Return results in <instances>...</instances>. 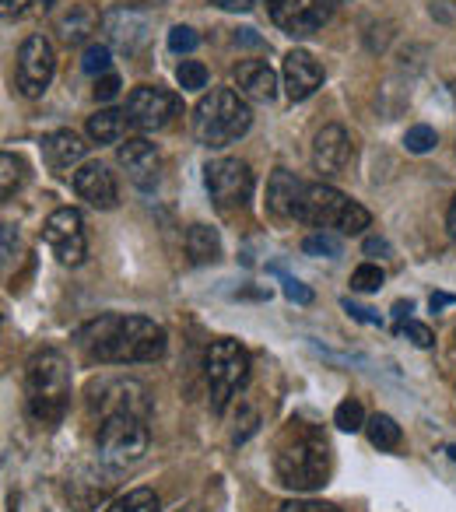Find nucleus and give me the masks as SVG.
<instances>
[{"mask_svg": "<svg viewBox=\"0 0 456 512\" xmlns=\"http://www.w3.org/2000/svg\"><path fill=\"white\" fill-rule=\"evenodd\" d=\"M207 193L218 207H243L253 197V172L239 158H214L204 169Z\"/></svg>", "mask_w": 456, "mask_h": 512, "instance_id": "8", "label": "nucleus"}, {"mask_svg": "<svg viewBox=\"0 0 456 512\" xmlns=\"http://www.w3.org/2000/svg\"><path fill=\"white\" fill-rule=\"evenodd\" d=\"M95 404L102 407V418H109V414H141V418H148V393H144L141 383H134V379H113V383H106L99 390V397H95Z\"/></svg>", "mask_w": 456, "mask_h": 512, "instance_id": "18", "label": "nucleus"}, {"mask_svg": "<svg viewBox=\"0 0 456 512\" xmlns=\"http://www.w3.org/2000/svg\"><path fill=\"white\" fill-rule=\"evenodd\" d=\"M151 446V432H148V418L141 414H109L99 425V439H95V449H99V460L113 470L134 467Z\"/></svg>", "mask_w": 456, "mask_h": 512, "instance_id": "6", "label": "nucleus"}, {"mask_svg": "<svg viewBox=\"0 0 456 512\" xmlns=\"http://www.w3.org/2000/svg\"><path fill=\"white\" fill-rule=\"evenodd\" d=\"M116 158H120V165L130 172V179H134L141 190H151V186L158 183L162 158H158L155 144H148L144 137H127V144H120V151H116Z\"/></svg>", "mask_w": 456, "mask_h": 512, "instance_id": "17", "label": "nucleus"}, {"mask_svg": "<svg viewBox=\"0 0 456 512\" xmlns=\"http://www.w3.org/2000/svg\"><path fill=\"white\" fill-rule=\"evenodd\" d=\"M250 32H253V29H243V36H236V43H246V46H257V43H260V39H257V36H250Z\"/></svg>", "mask_w": 456, "mask_h": 512, "instance_id": "46", "label": "nucleus"}, {"mask_svg": "<svg viewBox=\"0 0 456 512\" xmlns=\"http://www.w3.org/2000/svg\"><path fill=\"white\" fill-rule=\"evenodd\" d=\"M334 425L341 428V432H362L365 428V411L358 400H341L334 411Z\"/></svg>", "mask_w": 456, "mask_h": 512, "instance_id": "30", "label": "nucleus"}, {"mask_svg": "<svg viewBox=\"0 0 456 512\" xmlns=\"http://www.w3.org/2000/svg\"><path fill=\"white\" fill-rule=\"evenodd\" d=\"M302 253L337 260V256H341V239H337L334 232H313V235H306V239H302Z\"/></svg>", "mask_w": 456, "mask_h": 512, "instance_id": "27", "label": "nucleus"}, {"mask_svg": "<svg viewBox=\"0 0 456 512\" xmlns=\"http://www.w3.org/2000/svg\"><path fill=\"white\" fill-rule=\"evenodd\" d=\"M250 379V355L239 341H214L207 348V386H211V407L221 414L228 400L236 397Z\"/></svg>", "mask_w": 456, "mask_h": 512, "instance_id": "7", "label": "nucleus"}, {"mask_svg": "<svg viewBox=\"0 0 456 512\" xmlns=\"http://www.w3.org/2000/svg\"><path fill=\"white\" fill-rule=\"evenodd\" d=\"M120 78H116V74L113 71H109V74H102V78H95V99H99V102H113L116 99V95H120Z\"/></svg>", "mask_w": 456, "mask_h": 512, "instance_id": "36", "label": "nucleus"}, {"mask_svg": "<svg viewBox=\"0 0 456 512\" xmlns=\"http://www.w3.org/2000/svg\"><path fill=\"white\" fill-rule=\"evenodd\" d=\"M274 470H278L281 484L295 491H316L327 484L330 477V442L320 428L292 421L278 442L274 453Z\"/></svg>", "mask_w": 456, "mask_h": 512, "instance_id": "2", "label": "nucleus"}, {"mask_svg": "<svg viewBox=\"0 0 456 512\" xmlns=\"http://www.w3.org/2000/svg\"><path fill=\"white\" fill-rule=\"evenodd\" d=\"M151 29H155V18L141 8H127V4L109 8L106 15H102V32H106L109 43L123 53L144 50L148 39H151Z\"/></svg>", "mask_w": 456, "mask_h": 512, "instance_id": "13", "label": "nucleus"}, {"mask_svg": "<svg viewBox=\"0 0 456 512\" xmlns=\"http://www.w3.org/2000/svg\"><path fill=\"white\" fill-rule=\"evenodd\" d=\"M281 512H341V509H334V505H327V502H313V498H295V502H288V505H281Z\"/></svg>", "mask_w": 456, "mask_h": 512, "instance_id": "39", "label": "nucleus"}, {"mask_svg": "<svg viewBox=\"0 0 456 512\" xmlns=\"http://www.w3.org/2000/svg\"><path fill=\"white\" fill-rule=\"evenodd\" d=\"M281 285H285V299L288 302H299V306H309L313 302V292H309L302 281H295V278H281Z\"/></svg>", "mask_w": 456, "mask_h": 512, "instance_id": "37", "label": "nucleus"}, {"mask_svg": "<svg viewBox=\"0 0 456 512\" xmlns=\"http://www.w3.org/2000/svg\"><path fill=\"white\" fill-rule=\"evenodd\" d=\"M25 4L29 0H0V11H4V18H18L25 11Z\"/></svg>", "mask_w": 456, "mask_h": 512, "instance_id": "41", "label": "nucleus"}, {"mask_svg": "<svg viewBox=\"0 0 456 512\" xmlns=\"http://www.w3.org/2000/svg\"><path fill=\"white\" fill-rule=\"evenodd\" d=\"M435 144H439V134H435L432 127H425V123H418V127H411L404 134V148L411 151V155H428Z\"/></svg>", "mask_w": 456, "mask_h": 512, "instance_id": "31", "label": "nucleus"}, {"mask_svg": "<svg viewBox=\"0 0 456 512\" xmlns=\"http://www.w3.org/2000/svg\"><path fill=\"white\" fill-rule=\"evenodd\" d=\"M57 71V53L46 36H29L18 50V92L25 99H39L50 88Z\"/></svg>", "mask_w": 456, "mask_h": 512, "instance_id": "11", "label": "nucleus"}, {"mask_svg": "<svg viewBox=\"0 0 456 512\" xmlns=\"http://www.w3.org/2000/svg\"><path fill=\"white\" fill-rule=\"evenodd\" d=\"M200 43V36L190 29V25H176V29L169 32V50L172 53H193Z\"/></svg>", "mask_w": 456, "mask_h": 512, "instance_id": "34", "label": "nucleus"}, {"mask_svg": "<svg viewBox=\"0 0 456 512\" xmlns=\"http://www.w3.org/2000/svg\"><path fill=\"white\" fill-rule=\"evenodd\" d=\"M85 155H88V144L78 134H71V130H57V134H50L43 141V158L50 169H71Z\"/></svg>", "mask_w": 456, "mask_h": 512, "instance_id": "21", "label": "nucleus"}, {"mask_svg": "<svg viewBox=\"0 0 456 512\" xmlns=\"http://www.w3.org/2000/svg\"><path fill=\"white\" fill-rule=\"evenodd\" d=\"M162 505H158V495L151 488H134L127 491V495H120L113 505H109L106 512H158Z\"/></svg>", "mask_w": 456, "mask_h": 512, "instance_id": "26", "label": "nucleus"}, {"mask_svg": "<svg viewBox=\"0 0 456 512\" xmlns=\"http://www.w3.org/2000/svg\"><path fill=\"white\" fill-rule=\"evenodd\" d=\"M183 113V102H179L176 92H169V88H137L134 95L127 99V120L134 123L137 130H144V134H155V130H165L176 116Z\"/></svg>", "mask_w": 456, "mask_h": 512, "instance_id": "9", "label": "nucleus"}, {"mask_svg": "<svg viewBox=\"0 0 456 512\" xmlns=\"http://www.w3.org/2000/svg\"><path fill=\"white\" fill-rule=\"evenodd\" d=\"M365 253H369V256H376V253H390V242H386V239H365Z\"/></svg>", "mask_w": 456, "mask_h": 512, "instance_id": "42", "label": "nucleus"}, {"mask_svg": "<svg viewBox=\"0 0 456 512\" xmlns=\"http://www.w3.org/2000/svg\"><path fill=\"white\" fill-rule=\"evenodd\" d=\"M341 306H344V313H348L351 320H358V323H369V327H383V316H376V313H372V309L355 306V302H351V299H344Z\"/></svg>", "mask_w": 456, "mask_h": 512, "instance_id": "38", "label": "nucleus"}, {"mask_svg": "<svg viewBox=\"0 0 456 512\" xmlns=\"http://www.w3.org/2000/svg\"><path fill=\"white\" fill-rule=\"evenodd\" d=\"M295 221L320 228V232L334 228V232H341V235H362L365 228L372 225V214L365 211L358 200H351V197H344L341 190H334V186L306 183L302 200H299V211H295Z\"/></svg>", "mask_w": 456, "mask_h": 512, "instance_id": "5", "label": "nucleus"}, {"mask_svg": "<svg viewBox=\"0 0 456 512\" xmlns=\"http://www.w3.org/2000/svg\"><path fill=\"white\" fill-rule=\"evenodd\" d=\"M446 453H449V460H453V463H456V446H449V449H446Z\"/></svg>", "mask_w": 456, "mask_h": 512, "instance_id": "47", "label": "nucleus"}, {"mask_svg": "<svg viewBox=\"0 0 456 512\" xmlns=\"http://www.w3.org/2000/svg\"><path fill=\"white\" fill-rule=\"evenodd\" d=\"M281 78H285L288 99H292V102H306L309 95H313L316 88L323 85V67H320V60H316L309 50H292L285 57V71H281Z\"/></svg>", "mask_w": 456, "mask_h": 512, "instance_id": "16", "label": "nucleus"}, {"mask_svg": "<svg viewBox=\"0 0 456 512\" xmlns=\"http://www.w3.org/2000/svg\"><path fill=\"white\" fill-rule=\"evenodd\" d=\"M453 295H446V292H439V295H432V299H428V306L432 309H446V306H453Z\"/></svg>", "mask_w": 456, "mask_h": 512, "instance_id": "43", "label": "nucleus"}, {"mask_svg": "<svg viewBox=\"0 0 456 512\" xmlns=\"http://www.w3.org/2000/svg\"><path fill=\"white\" fill-rule=\"evenodd\" d=\"M351 162H355V148H351L348 130L337 127V123L323 127L313 141V169L320 172V176L334 179V176H344Z\"/></svg>", "mask_w": 456, "mask_h": 512, "instance_id": "14", "label": "nucleus"}, {"mask_svg": "<svg viewBox=\"0 0 456 512\" xmlns=\"http://www.w3.org/2000/svg\"><path fill=\"white\" fill-rule=\"evenodd\" d=\"M176 81L183 92H204L207 88V67L200 60H183L176 67Z\"/></svg>", "mask_w": 456, "mask_h": 512, "instance_id": "28", "label": "nucleus"}, {"mask_svg": "<svg viewBox=\"0 0 456 512\" xmlns=\"http://www.w3.org/2000/svg\"><path fill=\"white\" fill-rule=\"evenodd\" d=\"M271 22L285 36L306 39L330 22V0H267Z\"/></svg>", "mask_w": 456, "mask_h": 512, "instance_id": "12", "label": "nucleus"}, {"mask_svg": "<svg viewBox=\"0 0 456 512\" xmlns=\"http://www.w3.org/2000/svg\"><path fill=\"white\" fill-rule=\"evenodd\" d=\"M127 123V113H120V109H99L95 116H88V137L95 144H116L123 137V130H127Z\"/></svg>", "mask_w": 456, "mask_h": 512, "instance_id": "24", "label": "nucleus"}, {"mask_svg": "<svg viewBox=\"0 0 456 512\" xmlns=\"http://www.w3.org/2000/svg\"><path fill=\"white\" fill-rule=\"evenodd\" d=\"M29 411L43 425H57L71 407V365L60 351H39L25 372Z\"/></svg>", "mask_w": 456, "mask_h": 512, "instance_id": "4", "label": "nucleus"}, {"mask_svg": "<svg viewBox=\"0 0 456 512\" xmlns=\"http://www.w3.org/2000/svg\"><path fill=\"white\" fill-rule=\"evenodd\" d=\"M0 169H4V176H0V179H4V183H0V193H4V197H11V193L22 186V162H18L11 151H4V155H0Z\"/></svg>", "mask_w": 456, "mask_h": 512, "instance_id": "33", "label": "nucleus"}, {"mask_svg": "<svg viewBox=\"0 0 456 512\" xmlns=\"http://www.w3.org/2000/svg\"><path fill=\"white\" fill-rule=\"evenodd\" d=\"M407 313H411V302H397V306H393V316H397V327H400V323H407Z\"/></svg>", "mask_w": 456, "mask_h": 512, "instance_id": "44", "label": "nucleus"}, {"mask_svg": "<svg viewBox=\"0 0 456 512\" xmlns=\"http://www.w3.org/2000/svg\"><path fill=\"white\" fill-rule=\"evenodd\" d=\"M365 435H369V442L376 449H397L400 439H404V432H400V425L390 414H372V418L365 421Z\"/></svg>", "mask_w": 456, "mask_h": 512, "instance_id": "25", "label": "nucleus"}, {"mask_svg": "<svg viewBox=\"0 0 456 512\" xmlns=\"http://www.w3.org/2000/svg\"><path fill=\"white\" fill-rule=\"evenodd\" d=\"M109 67H113V57H109V46L106 43L85 46V57H81V71L92 74V78H102V74H109Z\"/></svg>", "mask_w": 456, "mask_h": 512, "instance_id": "29", "label": "nucleus"}, {"mask_svg": "<svg viewBox=\"0 0 456 512\" xmlns=\"http://www.w3.org/2000/svg\"><path fill=\"white\" fill-rule=\"evenodd\" d=\"M43 239H46V246L53 249V256H57L60 264L78 267L88 253L85 218H81V211H74V207H60V211H53L50 218H46Z\"/></svg>", "mask_w": 456, "mask_h": 512, "instance_id": "10", "label": "nucleus"}, {"mask_svg": "<svg viewBox=\"0 0 456 512\" xmlns=\"http://www.w3.org/2000/svg\"><path fill=\"white\" fill-rule=\"evenodd\" d=\"M397 330H400V334H404L411 344H418V348H432V344H435V334L425 327V323H418V320H407V323H400Z\"/></svg>", "mask_w": 456, "mask_h": 512, "instance_id": "35", "label": "nucleus"}, {"mask_svg": "<svg viewBox=\"0 0 456 512\" xmlns=\"http://www.w3.org/2000/svg\"><path fill=\"white\" fill-rule=\"evenodd\" d=\"M186 256L193 264H214L221 256V239L211 225H190L186 228Z\"/></svg>", "mask_w": 456, "mask_h": 512, "instance_id": "23", "label": "nucleus"}, {"mask_svg": "<svg viewBox=\"0 0 456 512\" xmlns=\"http://www.w3.org/2000/svg\"><path fill=\"white\" fill-rule=\"evenodd\" d=\"M383 281H386L383 267L362 264L355 274H351V292H379V288H383Z\"/></svg>", "mask_w": 456, "mask_h": 512, "instance_id": "32", "label": "nucleus"}, {"mask_svg": "<svg viewBox=\"0 0 456 512\" xmlns=\"http://www.w3.org/2000/svg\"><path fill=\"white\" fill-rule=\"evenodd\" d=\"M39 4H43V8H53V4H57V0H39Z\"/></svg>", "mask_w": 456, "mask_h": 512, "instance_id": "48", "label": "nucleus"}, {"mask_svg": "<svg viewBox=\"0 0 456 512\" xmlns=\"http://www.w3.org/2000/svg\"><path fill=\"white\" fill-rule=\"evenodd\" d=\"M81 344L88 355L106 365H141L165 355V327L148 316H99L81 330Z\"/></svg>", "mask_w": 456, "mask_h": 512, "instance_id": "1", "label": "nucleus"}, {"mask_svg": "<svg viewBox=\"0 0 456 512\" xmlns=\"http://www.w3.org/2000/svg\"><path fill=\"white\" fill-rule=\"evenodd\" d=\"M302 190H306L302 179H295L288 169H274L271 183H267V207H271L274 218H295Z\"/></svg>", "mask_w": 456, "mask_h": 512, "instance_id": "20", "label": "nucleus"}, {"mask_svg": "<svg viewBox=\"0 0 456 512\" xmlns=\"http://www.w3.org/2000/svg\"><path fill=\"white\" fill-rule=\"evenodd\" d=\"M232 78H236L239 92L253 102H271L274 95H278V74H274L264 60H246V64H239L236 71H232Z\"/></svg>", "mask_w": 456, "mask_h": 512, "instance_id": "19", "label": "nucleus"}, {"mask_svg": "<svg viewBox=\"0 0 456 512\" xmlns=\"http://www.w3.org/2000/svg\"><path fill=\"white\" fill-rule=\"evenodd\" d=\"M74 193H78L85 204L99 207V211H113L116 200H120L113 172L99 162H85L78 172H74Z\"/></svg>", "mask_w": 456, "mask_h": 512, "instance_id": "15", "label": "nucleus"}, {"mask_svg": "<svg viewBox=\"0 0 456 512\" xmlns=\"http://www.w3.org/2000/svg\"><path fill=\"white\" fill-rule=\"evenodd\" d=\"M214 8H221V11H250L257 0H211Z\"/></svg>", "mask_w": 456, "mask_h": 512, "instance_id": "40", "label": "nucleus"}, {"mask_svg": "<svg viewBox=\"0 0 456 512\" xmlns=\"http://www.w3.org/2000/svg\"><path fill=\"white\" fill-rule=\"evenodd\" d=\"M253 127V113L246 106V99L232 88H214L211 95L197 102L193 109V137L204 148L218 151L236 144L239 137H246V130Z\"/></svg>", "mask_w": 456, "mask_h": 512, "instance_id": "3", "label": "nucleus"}, {"mask_svg": "<svg viewBox=\"0 0 456 512\" xmlns=\"http://www.w3.org/2000/svg\"><path fill=\"white\" fill-rule=\"evenodd\" d=\"M95 25H102V18L95 15L92 8H85V4H71V8L57 18V32H60V39H64L67 46L85 43V39L95 32Z\"/></svg>", "mask_w": 456, "mask_h": 512, "instance_id": "22", "label": "nucleus"}, {"mask_svg": "<svg viewBox=\"0 0 456 512\" xmlns=\"http://www.w3.org/2000/svg\"><path fill=\"white\" fill-rule=\"evenodd\" d=\"M446 225H449V235L456 239V197H453V204H449V211H446Z\"/></svg>", "mask_w": 456, "mask_h": 512, "instance_id": "45", "label": "nucleus"}]
</instances>
